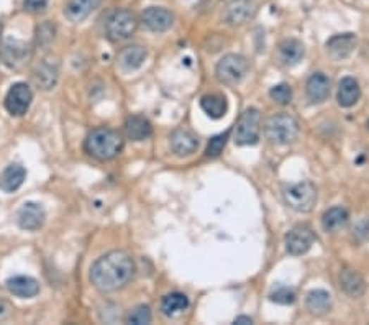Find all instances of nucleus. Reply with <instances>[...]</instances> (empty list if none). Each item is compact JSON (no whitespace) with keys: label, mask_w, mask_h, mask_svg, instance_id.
I'll use <instances>...</instances> for the list:
<instances>
[{"label":"nucleus","mask_w":369,"mask_h":325,"mask_svg":"<svg viewBox=\"0 0 369 325\" xmlns=\"http://www.w3.org/2000/svg\"><path fill=\"white\" fill-rule=\"evenodd\" d=\"M228 137H230V132L218 133L213 138H211V142H208L207 148H206V158L212 159V158L220 157V154L223 153V149H225V147H227Z\"/></svg>","instance_id":"nucleus-31"},{"label":"nucleus","mask_w":369,"mask_h":325,"mask_svg":"<svg viewBox=\"0 0 369 325\" xmlns=\"http://www.w3.org/2000/svg\"><path fill=\"white\" fill-rule=\"evenodd\" d=\"M44 220H46V212L38 202H25L17 212L18 227L27 232H37L44 225Z\"/></svg>","instance_id":"nucleus-12"},{"label":"nucleus","mask_w":369,"mask_h":325,"mask_svg":"<svg viewBox=\"0 0 369 325\" xmlns=\"http://www.w3.org/2000/svg\"><path fill=\"white\" fill-rule=\"evenodd\" d=\"M269 299L276 304H282V306H289V304H294L296 301V293L289 288H277L269 294Z\"/></svg>","instance_id":"nucleus-34"},{"label":"nucleus","mask_w":369,"mask_h":325,"mask_svg":"<svg viewBox=\"0 0 369 325\" xmlns=\"http://www.w3.org/2000/svg\"><path fill=\"white\" fill-rule=\"evenodd\" d=\"M187 307H189V299L186 294L182 293H171L168 294V296H164L161 301V312L168 317H173L179 312L186 311Z\"/></svg>","instance_id":"nucleus-29"},{"label":"nucleus","mask_w":369,"mask_h":325,"mask_svg":"<svg viewBox=\"0 0 369 325\" xmlns=\"http://www.w3.org/2000/svg\"><path fill=\"white\" fill-rule=\"evenodd\" d=\"M23 7L30 13H42L48 7V0H25Z\"/></svg>","instance_id":"nucleus-35"},{"label":"nucleus","mask_w":369,"mask_h":325,"mask_svg":"<svg viewBox=\"0 0 369 325\" xmlns=\"http://www.w3.org/2000/svg\"><path fill=\"white\" fill-rule=\"evenodd\" d=\"M366 127H368V130H369V120L366 122Z\"/></svg>","instance_id":"nucleus-39"},{"label":"nucleus","mask_w":369,"mask_h":325,"mask_svg":"<svg viewBox=\"0 0 369 325\" xmlns=\"http://www.w3.org/2000/svg\"><path fill=\"white\" fill-rule=\"evenodd\" d=\"M304 53H306V49H304L302 42H299L296 38H287L279 43V59H281V63L286 64V66H296L299 61H302Z\"/></svg>","instance_id":"nucleus-23"},{"label":"nucleus","mask_w":369,"mask_h":325,"mask_svg":"<svg viewBox=\"0 0 369 325\" xmlns=\"http://www.w3.org/2000/svg\"><path fill=\"white\" fill-rule=\"evenodd\" d=\"M269 97H271L276 104H279V106H287V104H291L292 101V89L289 87V84L281 82L277 84V86L271 87Z\"/></svg>","instance_id":"nucleus-32"},{"label":"nucleus","mask_w":369,"mask_h":325,"mask_svg":"<svg viewBox=\"0 0 369 325\" xmlns=\"http://www.w3.org/2000/svg\"><path fill=\"white\" fill-rule=\"evenodd\" d=\"M358 37L355 33H342L335 35L327 42V51L332 54L333 58L343 59L356 49Z\"/></svg>","instance_id":"nucleus-16"},{"label":"nucleus","mask_w":369,"mask_h":325,"mask_svg":"<svg viewBox=\"0 0 369 325\" xmlns=\"http://www.w3.org/2000/svg\"><path fill=\"white\" fill-rule=\"evenodd\" d=\"M2 33H4V23L2 20H0V38H2Z\"/></svg>","instance_id":"nucleus-38"},{"label":"nucleus","mask_w":369,"mask_h":325,"mask_svg":"<svg viewBox=\"0 0 369 325\" xmlns=\"http://www.w3.org/2000/svg\"><path fill=\"white\" fill-rule=\"evenodd\" d=\"M104 0H68L64 15L71 23H81L101 7Z\"/></svg>","instance_id":"nucleus-13"},{"label":"nucleus","mask_w":369,"mask_h":325,"mask_svg":"<svg viewBox=\"0 0 369 325\" xmlns=\"http://www.w3.org/2000/svg\"><path fill=\"white\" fill-rule=\"evenodd\" d=\"M32 101L33 92L28 84L17 82L8 89L7 96H5V109L13 117H22V115L28 112Z\"/></svg>","instance_id":"nucleus-10"},{"label":"nucleus","mask_w":369,"mask_h":325,"mask_svg":"<svg viewBox=\"0 0 369 325\" xmlns=\"http://www.w3.org/2000/svg\"><path fill=\"white\" fill-rule=\"evenodd\" d=\"M258 13V5L254 0H230L223 8V22L230 27H242L253 20Z\"/></svg>","instance_id":"nucleus-8"},{"label":"nucleus","mask_w":369,"mask_h":325,"mask_svg":"<svg viewBox=\"0 0 369 325\" xmlns=\"http://www.w3.org/2000/svg\"><path fill=\"white\" fill-rule=\"evenodd\" d=\"M125 135H127L128 140L132 142H143L151 137L153 127L149 123V120L143 115H130V117L125 120Z\"/></svg>","instance_id":"nucleus-19"},{"label":"nucleus","mask_w":369,"mask_h":325,"mask_svg":"<svg viewBox=\"0 0 369 325\" xmlns=\"http://www.w3.org/2000/svg\"><path fill=\"white\" fill-rule=\"evenodd\" d=\"M125 140L117 130L99 127L94 128L92 132L84 140V149L89 157L99 159V161H111L122 153Z\"/></svg>","instance_id":"nucleus-2"},{"label":"nucleus","mask_w":369,"mask_h":325,"mask_svg":"<svg viewBox=\"0 0 369 325\" xmlns=\"http://www.w3.org/2000/svg\"><path fill=\"white\" fill-rule=\"evenodd\" d=\"M249 64L248 59L242 54H227L223 56L215 66V76L222 84H233L242 82L248 74Z\"/></svg>","instance_id":"nucleus-7"},{"label":"nucleus","mask_w":369,"mask_h":325,"mask_svg":"<svg viewBox=\"0 0 369 325\" xmlns=\"http://www.w3.org/2000/svg\"><path fill=\"white\" fill-rule=\"evenodd\" d=\"M284 201L289 209L299 214L311 212L317 202V189L311 181L287 184L282 189Z\"/></svg>","instance_id":"nucleus-4"},{"label":"nucleus","mask_w":369,"mask_h":325,"mask_svg":"<svg viewBox=\"0 0 369 325\" xmlns=\"http://www.w3.org/2000/svg\"><path fill=\"white\" fill-rule=\"evenodd\" d=\"M330 89L332 82L323 73H313L311 78H308L306 91L308 101L313 104H322L325 102L328 96H330Z\"/></svg>","instance_id":"nucleus-15"},{"label":"nucleus","mask_w":369,"mask_h":325,"mask_svg":"<svg viewBox=\"0 0 369 325\" xmlns=\"http://www.w3.org/2000/svg\"><path fill=\"white\" fill-rule=\"evenodd\" d=\"M350 216H348V211L345 207L337 206L328 209V211L322 216V227L328 233H335L340 232L342 228L346 227Z\"/></svg>","instance_id":"nucleus-27"},{"label":"nucleus","mask_w":369,"mask_h":325,"mask_svg":"<svg viewBox=\"0 0 369 325\" xmlns=\"http://www.w3.org/2000/svg\"><path fill=\"white\" fill-rule=\"evenodd\" d=\"M259 133H261L259 110L254 107L243 110L235 127V143L238 147H253L259 142Z\"/></svg>","instance_id":"nucleus-6"},{"label":"nucleus","mask_w":369,"mask_h":325,"mask_svg":"<svg viewBox=\"0 0 369 325\" xmlns=\"http://www.w3.org/2000/svg\"><path fill=\"white\" fill-rule=\"evenodd\" d=\"M264 135L269 142L279 147L292 143L299 135L297 120L289 114H276L271 115L264 122Z\"/></svg>","instance_id":"nucleus-3"},{"label":"nucleus","mask_w":369,"mask_h":325,"mask_svg":"<svg viewBox=\"0 0 369 325\" xmlns=\"http://www.w3.org/2000/svg\"><path fill=\"white\" fill-rule=\"evenodd\" d=\"M151 311L148 306H137L128 314L127 322L133 325H146L151 322Z\"/></svg>","instance_id":"nucleus-33"},{"label":"nucleus","mask_w":369,"mask_h":325,"mask_svg":"<svg viewBox=\"0 0 369 325\" xmlns=\"http://www.w3.org/2000/svg\"><path fill=\"white\" fill-rule=\"evenodd\" d=\"M313 242H315V233L308 225H296V227L289 230L286 238H284L287 253L292 255V257L306 255L312 248Z\"/></svg>","instance_id":"nucleus-9"},{"label":"nucleus","mask_w":369,"mask_h":325,"mask_svg":"<svg viewBox=\"0 0 369 325\" xmlns=\"http://www.w3.org/2000/svg\"><path fill=\"white\" fill-rule=\"evenodd\" d=\"M138 28V20L127 8H117L111 13L106 23V35L113 43L132 38Z\"/></svg>","instance_id":"nucleus-5"},{"label":"nucleus","mask_w":369,"mask_h":325,"mask_svg":"<svg viewBox=\"0 0 369 325\" xmlns=\"http://www.w3.org/2000/svg\"><path fill=\"white\" fill-rule=\"evenodd\" d=\"M201 107L208 117L213 120H218L225 117L228 110V102L223 94L212 92V94H206V96L201 99Z\"/></svg>","instance_id":"nucleus-26"},{"label":"nucleus","mask_w":369,"mask_h":325,"mask_svg":"<svg viewBox=\"0 0 369 325\" xmlns=\"http://www.w3.org/2000/svg\"><path fill=\"white\" fill-rule=\"evenodd\" d=\"M139 22H142L143 27L149 30V32L161 33L173 27L174 15L171 10L164 7H148L144 8L142 17H139Z\"/></svg>","instance_id":"nucleus-11"},{"label":"nucleus","mask_w":369,"mask_h":325,"mask_svg":"<svg viewBox=\"0 0 369 325\" xmlns=\"http://www.w3.org/2000/svg\"><path fill=\"white\" fill-rule=\"evenodd\" d=\"M133 274V258L127 252L113 250L92 264L91 283L101 293H115L132 281Z\"/></svg>","instance_id":"nucleus-1"},{"label":"nucleus","mask_w":369,"mask_h":325,"mask_svg":"<svg viewBox=\"0 0 369 325\" xmlns=\"http://www.w3.org/2000/svg\"><path fill=\"white\" fill-rule=\"evenodd\" d=\"M338 283H340L342 291L350 298H361L366 291V283L363 276L355 269L345 268L340 271L338 276Z\"/></svg>","instance_id":"nucleus-17"},{"label":"nucleus","mask_w":369,"mask_h":325,"mask_svg":"<svg viewBox=\"0 0 369 325\" xmlns=\"http://www.w3.org/2000/svg\"><path fill=\"white\" fill-rule=\"evenodd\" d=\"M306 306L313 316H325L332 311V296L325 289H312L306 298Z\"/></svg>","instance_id":"nucleus-25"},{"label":"nucleus","mask_w":369,"mask_h":325,"mask_svg":"<svg viewBox=\"0 0 369 325\" xmlns=\"http://www.w3.org/2000/svg\"><path fill=\"white\" fill-rule=\"evenodd\" d=\"M235 324H253L251 317H246V316H240L235 319Z\"/></svg>","instance_id":"nucleus-37"},{"label":"nucleus","mask_w":369,"mask_h":325,"mask_svg":"<svg viewBox=\"0 0 369 325\" xmlns=\"http://www.w3.org/2000/svg\"><path fill=\"white\" fill-rule=\"evenodd\" d=\"M361 97V87L355 78H343L340 84H338L337 91V102L338 106L343 109L353 107L360 101Z\"/></svg>","instance_id":"nucleus-20"},{"label":"nucleus","mask_w":369,"mask_h":325,"mask_svg":"<svg viewBox=\"0 0 369 325\" xmlns=\"http://www.w3.org/2000/svg\"><path fill=\"white\" fill-rule=\"evenodd\" d=\"M2 56L5 64H8V66L12 68H17L25 61V58L28 56L27 44L22 42H17V39H8V42L4 44Z\"/></svg>","instance_id":"nucleus-28"},{"label":"nucleus","mask_w":369,"mask_h":325,"mask_svg":"<svg viewBox=\"0 0 369 325\" xmlns=\"http://www.w3.org/2000/svg\"><path fill=\"white\" fill-rule=\"evenodd\" d=\"M59 78V69L58 63L51 61V59H43L35 69V81L43 91H49L56 86Z\"/></svg>","instance_id":"nucleus-22"},{"label":"nucleus","mask_w":369,"mask_h":325,"mask_svg":"<svg viewBox=\"0 0 369 325\" xmlns=\"http://www.w3.org/2000/svg\"><path fill=\"white\" fill-rule=\"evenodd\" d=\"M199 148L197 135L189 132L186 128L174 130L171 135V149L177 157H189V154L196 153Z\"/></svg>","instance_id":"nucleus-14"},{"label":"nucleus","mask_w":369,"mask_h":325,"mask_svg":"<svg viewBox=\"0 0 369 325\" xmlns=\"http://www.w3.org/2000/svg\"><path fill=\"white\" fill-rule=\"evenodd\" d=\"M10 312H12V307H10V304L7 301H4V299H0V319L8 317Z\"/></svg>","instance_id":"nucleus-36"},{"label":"nucleus","mask_w":369,"mask_h":325,"mask_svg":"<svg viewBox=\"0 0 369 325\" xmlns=\"http://www.w3.org/2000/svg\"><path fill=\"white\" fill-rule=\"evenodd\" d=\"M148 51L144 47H139V44H132V47H125L120 53H118V66H120L123 71H135V69L142 68L144 61H146Z\"/></svg>","instance_id":"nucleus-18"},{"label":"nucleus","mask_w":369,"mask_h":325,"mask_svg":"<svg viewBox=\"0 0 369 325\" xmlns=\"http://www.w3.org/2000/svg\"><path fill=\"white\" fill-rule=\"evenodd\" d=\"M25 178H27V171H25L22 164H10L0 174V189L4 192L18 191L25 183Z\"/></svg>","instance_id":"nucleus-24"},{"label":"nucleus","mask_w":369,"mask_h":325,"mask_svg":"<svg viewBox=\"0 0 369 325\" xmlns=\"http://www.w3.org/2000/svg\"><path fill=\"white\" fill-rule=\"evenodd\" d=\"M56 37V27L51 22H43L37 27V44L38 48L46 49L54 42Z\"/></svg>","instance_id":"nucleus-30"},{"label":"nucleus","mask_w":369,"mask_h":325,"mask_svg":"<svg viewBox=\"0 0 369 325\" xmlns=\"http://www.w3.org/2000/svg\"><path fill=\"white\" fill-rule=\"evenodd\" d=\"M7 289L13 296L32 299L39 293V283L32 276H13L7 279Z\"/></svg>","instance_id":"nucleus-21"}]
</instances>
